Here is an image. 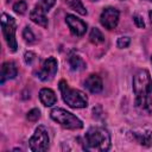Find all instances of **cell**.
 <instances>
[{
  "mask_svg": "<svg viewBox=\"0 0 152 152\" xmlns=\"http://www.w3.org/2000/svg\"><path fill=\"white\" fill-rule=\"evenodd\" d=\"M91 1H97V0H91Z\"/></svg>",
  "mask_w": 152,
  "mask_h": 152,
  "instance_id": "cell-26",
  "label": "cell"
},
{
  "mask_svg": "<svg viewBox=\"0 0 152 152\" xmlns=\"http://www.w3.org/2000/svg\"><path fill=\"white\" fill-rule=\"evenodd\" d=\"M51 119L68 129H80L83 127V122L72 113L66 112L63 108H55L50 113Z\"/></svg>",
  "mask_w": 152,
  "mask_h": 152,
  "instance_id": "cell-4",
  "label": "cell"
},
{
  "mask_svg": "<svg viewBox=\"0 0 152 152\" xmlns=\"http://www.w3.org/2000/svg\"><path fill=\"white\" fill-rule=\"evenodd\" d=\"M148 1H152V0H148Z\"/></svg>",
  "mask_w": 152,
  "mask_h": 152,
  "instance_id": "cell-27",
  "label": "cell"
},
{
  "mask_svg": "<svg viewBox=\"0 0 152 152\" xmlns=\"http://www.w3.org/2000/svg\"><path fill=\"white\" fill-rule=\"evenodd\" d=\"M151 61H152V58H151Z\"/></svg>",
  "mask_w": 152,
  "mask_h": 152,
  "instance_id": "cell-28",
  "label": "cell"
},
{
  "mask_svg": "<svg viewBox=\"0 0 152 152\" xmlns=\"http://www.w3.org/2000/svg\"><path fill=\"white\" fill-rule=\"evenodd\" d=\"M23 38L25 39L26 43H33V42H36V37H34L32 30L30 27H27V26L23 31Z\"/></svg>",
  "mask_w": 152,
  "mask_h": 152,
  "instance_id": "cell-19",
  "label": "cell"
},
{
  "mask_svg": "<svg viewBox=\"0 0 152 152\" xmlns=\"http://www.w3.org/2000/svg\"><path fill=\"white\" fill-rule=\"evenodd\" d=\"M133 19H134V23H135V25H137L138 27H140V28L145 27V23H144V20H142L139 15H134Z\"/></svg>",
  "mask_w": 152,
  "mask_h": 152,
  "instance_id": "cell-24",
  "label": "cell"
},
{
  "mask_svg": "<svg viewBox=\"0 0 152 152\" xmlns=\"http://www.w3.org/2000/svg\"><path fill=\"white\" fill-rule=\"evenodd\" d=\"M30 150L33 152H44L49 148V134L44 126H38L28 140Z\"/></svg>",
  "mask_w": 152,
  "mask_h": 152,
  "instance_id": "cell-6",
  "label": "cell"
},
{
  "mask_svg": "<svg viewBox=\"0 0 152 152\" xmlns=\"http://www.w3.org/2000/svg\"><path fill=\"white\" fill-rule=\"evenodd\" d=\"M65 21L71 31V33L74 36H83L87 31V24L84 21H82L81 19L76 18L75 15L72 14H68L66 18H65Z\"/></svg>",
  "mask_w": 152,
  "mask_h": 152,
  "instance_id": "cell-9",
  "label": "cell"
},
{
  "mask_svg": "<svg viewBox=\"0 0 152 152\" xmlns=\"http://www.w3.org/2000/svg\"><path fill=\"white\" fill-rule=\"evenodd\" d=\"M59 90L63 97V101L72 108H84L88 106V99L87 96L76 89H71L65 81L59 82Z\"/></svg>",
  "mask_w": 152,
  "mask_h": 152,
  "instance_id": "cell-3",
  "label": "cell"
},
{
  "mask_svg": "<svg viewBox=\"0 0 152 152\" xmlns=\"http://www.w3.org/2000/svg\"><path fill=\"white\" fill-rule=\"evenodd\" d=\"M129 43H131V39L128 37H120L118 39V42H116V45L120 49H125V48H127L129 45Z\"/></svg>",
  "mask_w": 152,
  "mask_h": 152,
  "instance_id": "cell-22",
  "label": "cell"
},
{
  "mask_svg": "<svg viewBox=\"0 0 152 152\" xmlns=\"http://www.w3.org/2000/svg\"><path fill=\"white\" fill-rule=\"evenodd\" d=\"M55 2H56V0H39L38 4H37V6L48 13L50 11V8L55 5Z\"/></svg>",
  "mask_w": 152,
  "mask_h": 152,
  "instance_id": "cell-18",
  "label": "cell"
},
{
  "mask_svg": "<svg viewBox=\"0 0 152 152\" xmlns=\"http://www.w3.org/2000/svg\"><path fill=\"white\" fill-rule=\"evenodd\" d=\"M39 118H40V112H39V109H37V108H33V109H31V110L27 113V119H28L30 121H37Z\"/></svg>",
  "mask_w": 152,
  "mask_h": 152,
  "instance_id": "cell-21",
  "label": "cell"
},
{
  "mask_svg": "<svg viewBox=\"0 0 152 152\" xmlns=\"http://www.w3.org/2000/svg\"><path fill=\"white\" fill-rule=\"evenodd\" d=\"M89 39H90V42H91L93 44H95V45H99V44H101V43L104 42V37H103L102 32H101L99 28H96V27L91 28V31H90V33H89Z\"/></svg>",
  "mask_w": 152,
  "mask_h": 152,
  "instance_id": "cell-17",
  "label": "cell"
},
{
  "mask_svg": "<svg viewBox=\"0 0 152 152\" xmlns=\"http://www.w3.org/2000/svg\"><path fill=\"white\" fill-rule=\"evenodd\" d=\"M57 61L53 57L48 58L46 61H44V63L42 64L40 69L37 71V77L42 81H50L55 77L56 72H57Z\"/></svg>",
  "mask_w": 152,
  "mask_h": 152,
  "instance_id": "cell-7",
  "label": "cell"
},
{
  "mask_svg": "<svg viewBox=\"0 0 152 152\" xmlns=\"http://www.w3.org/2000/svg\"><path fill=\"white\" fill-rule=\"evenodd\" d=\"M100 23L107 30H113L119 23V11L114 7H107L100 15Z\"/></svg>",
  "mask_w": 152,
  "mask_h": 152,
  "instance_id": "cell-8",
  "label": "cell"
},
{
  "mask_svg": "<svg viewBox=\"0 0 152 152\" xmlns=\"http://www.w3.org/2000/svg\"><path fill=\"white\" fill-rule=\"evenodd\" d=\"M69 65H70L71 70H74V71H81V70L86 69V62L82 59L81 56H78L76 53L70 55V57H69Z\"/></svg>",
  "mask_w": 152,
  "mask_h": 152,
  "instance_id": "cell-15",
  "label": "cell"
},
{
  "mask_svg": "<svg viewBox=\"0 0 152 152\" xmlns=\"http://www.w3.org/2000/svg\"><path fill=\"white\" fill-rule=\"evenodd\" d=\"M84 87L93 94H97L102 90V80L99 75H89L84 82Z\"/></svg>",
  "mask_w": 152,
  "mask_h": 152,
  "instance_id": "cell-10",
  "label": "cell"
},
{
  "mask_svg": "<svg viewBox=\"0 0 152 152\" xmlns=\"http://www.w3.org/2000/svg\"><path fill=\"white\" fill-rule=\"evenodd\" d=\"M39 99H40L42 103L46 107H50V106L55 104L56 101H57V97H56L53 90H51L49 88H44L39 91Z\"/></svg>",
  "mask_w": 152,
  "mask_h": 152,
  "instance_id": "cell-13",
  "label": "cell"
},
{
  "mask_svg": "<svg viewBox=\"0 0 152 152\" xmlns=\"http://www.w3.org/2000/svg\"><path fill=\"white\" fill-rule=\"evenodd\" d=\"M30 18L33 23L43 26V27H46L48 26V18H46V12L43 11L42 8H39L37 5L34 6V8L31 11L30 13Z\"/></svg>",
  "mask_w": 152,
  "mask_h": 152,
  "instance_id": "cell-11",
  "label": "cell"
},
{
  "mask_svg": "<svg viewBox=\"0 0 152 152\" xmlns=\"http://www.w3.org/2000/svg\"><path fill=\"white\" fill-rule=\"evenodd\" d=\"M148 17H150V20H151V23H152V11H150V13H148Z\"/></svg>",
  "mask_w": 152,
  "mask_h": 152,
  "instance_id": "cell-25",
  "label": "cell"
},
{
  "mask_svg": "<svg viewBox=\"0 0 152 152\" xmlns=\"http://www.w3.org/2000/svg\"><path fill=\"white\" fill-rule=\"evenodd\" d=\"M17 66L13 62H5L1 66V83H4L7 80L14 78L17 76Z\"/></svg>",
  "mask_w": 152,
  "mask_h": 152,
  "instance_id": "cell-12",
  "label": "cell"
},
{
  "mask_svg": "<svg viewBox=\"0 0 152 152\" xmlns=\"http://www.w3.org/2000/svg\"><path fill=\"white\" fill-rule=\"evenodd\" d=\"M132 135L137 142L144 146H150L152 144V133L150 131L146 132H132Z\"/></svg>",
  "mask_w": 152,
  "mask_h": 152,
  "instance_id": "cell-14",
  "label": "cell"
},
{
  "mask_svg": "<svg viewBox=\"0 0 152 152\" xmlns=\"http://www.w3.org/2000/svg\"><path fill=\"white\" fill-rule=\"evenodd\" d=\"M13 10L18 14H24L26 12V10H27V5H26L25 1H21L20 0V1H18V2H15L13 5Z\"/></svg>",
  "mask_w": 152,
  "mask_h": 152,
  "instance_id": "cell-20",
  "label": "cell"
},
{
  "mask_svg": "<svg viewBox=\"0 0 152 152\" xmlns=\"http://www.w3.org/2000/svg\"><path fill=\"white\" fill-rule=\"evenodd\" d=\"M24 59H25V63H26V64L31 65V64H33V62L36 61V55H34L33 52L28 51V52H26V53L24 55Z\"/></svg>",
  "mask_w": 152,
  "mask_h": 152,
  "instance_id": "cell-23",
  "label": "cell"
},
{
  "mask_svg": "<svg viewBox=\"0 0 152 152\" xmlns=\"http://www.w3.org/2000/svg\"><path fill=\"white\" fill-rule=\"evenodd\" d=\"M1 27H2V34H4V38L10 48L11 51H17V40H15V21L14 19L6 14V13H2L1 15Z\"/></svg>",
  "mask_w": 152,
  "mask_h": 152,
  "instance_id": "cell-5",
  "label": "cell"
},
{
  "mask_svg": "<svg viewBox=\"0 0 152 152\" xmlns=\"http://www.w3.org/2000/svg\"><path fill=\"white\" fill-rule=\"evenodd\" d=\"M71 10L76 11L77 13H80L81 15H86L87 14V10L83 6V4L81 2V0H63Z\"/></svg>",
  "mask_w": 152,
  "mask_h": 152,
  "instance_id": "cell-16",
  "label": "cell"
},
{
  "mask_svg": "<svg viewBox=\"0 0 152 152\" xmlns=\"http://www.w3.org/2000/svg\"><path fill=\"white\" fill-rule=\"evenodd\" d=\"M135 107L145 114H152V80L147 70H139L133 77Z\"/></svg>",
  "mask_w": 152,
  "mask_h": 152,
  "instance_id": "cell-1",
  "label": "cell"
},
{
  "mask_svg": "<svg viewBox=\"0 0 152 152\" xmlns=\"http://www.w3.org/2000/svg\"><path fill=\"white\" fill-rule=\"evenodd\" d=\"M110 147V135L102 127H91L84 135V148L88 151H107Z\"/></svg>",
  "mask_w": 152,
  "mask_h": 152,
  "instance_id": "cell-2",
  "label": "cell"
}]
</instances>
